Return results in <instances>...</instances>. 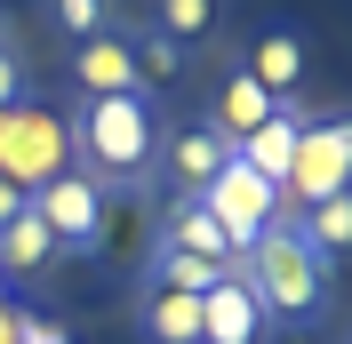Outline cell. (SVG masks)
Here are the masks:
<instances>
[{"mask_svg": "<svg viewBox=\"0 0 352 344\" xmlns=\"http://www.w3.org/2000/svg\"><path fill=\"white\" fill-rule=\"evenodd\" d=\"M160 96L129 88V96H72V169L104 200H144L153 193V152H160Z\"/></svg>", "mask_w": 352, "mask_h": 344, "instance_id": "cell-1", "label": "cell"}, {"mask_svg": "<svg viewBox=\"0 0 352 344\" xmlns=\"http://www.w3.org/2000/svg\"><path fill=\"white\" fill-rule=\"evenodd\" d=\"M232 280L256 297V312L272 328H305L329 304V264L296 240V224H272L264 240H248L241 257H232Z\"/></svg>", "mask_w": 352, "mask_h": 344, "instance_id": "cell-2", "label": "cell"}, {"mask_svg": "<svg viewBox=\"0 0 352 344\" xmlns=\"http://www.w3.org/2000/svg\"><path fill=\"white\" fill-rule=\"evenodd\" d=\"M329 193H352V120L329 112V120H305L296 152H288V176H280V216L312 208Z\"/></svg>", "mask_w": 352, "mask_h": 344, "instance_id": "cell-3", "label": "cell"}, {"mask_svg": "<svg viewBox=\"0 0 352 344\" xmlns=\"http://www.w3.org/2000/svg\"><path fill=\"white\" fill-rule=\"evenodd\" d=\"M24 208L48 224L56 257H96V248H104V233H112V200L96 193L80 169H65V176H48V184H32V193H24Z\"/></svg>", "mask_w": 352, "mask_h": 344, "instance_id": "cell-4", "label": "cell"}, {"mask_svg": "<svg viewBox=\"0 0 352 344\" xmlns=\"http://www.w3.org/2000/svg\"><path fill=\"white\" fill-rule=\"evenodd\" d=\"M65 169H72L65 112H41L32 96L0 112V176H8L16 193H32V184H48V176H65Z\"/></svg>", "mask_w": 352, "mask_h": 344, "instance_id": "cell-5", "label": "cell"}, {"mask_svg": "<svg viewBox=\"0 0 352 344\" xmlns=\"http://www.w3.org/2000/svg\"><path fill=\"white\" fill-rule=\"evenodd\" d=\"M192 200L224 224V240H232V248H248V240H264L272 224H280V184H264V176L248 169L241 152H232V160H224V169L208 176Z\"/></svg>", "mask_w": 352, "mask_h": 344, "instance_id": "cell-6", "label": "cell"}, {"mask_svg": "<svg viewBox=\"0 0 352 344\" xmlns=\"http://www.w3.org/2000/svg\"><path fill=\"white\" fill-rule=\"evenodd\" d=\"M232 160V144H224L208 120H184V129H160V152H153V184H168V200H192L208 176Z\"/></svg>", "mask_w": 352, "mask_h": 344, "instance_id": "cell-7", "label": "cell"}, {"mask_svg": "<svg viewBox=\"0 0 352 344\" xmlns=\"http://www.w3.org/2000/svg\"><path fill=\"white\" fill-rule=\"evenodd\" d=\"M65 72H72V96H129L136 80V56H129V32H96V41L65 48Z\"/></svg>", "mask_w": 352, "mask_h": 344, "instance_id": "cell-8", "label": "cell"}, {"mask_svg": "<svg viewBox=\"0 0 352 344\" xmlns=\"http://www.w3.org/2000/svg\"><path fill=\"white\" fill-rule=\"evenodd\" d=\"M256 336H272V321L256 312V297H248L241 280L224 272L208 297H200V344H256Z\"/></svg>", "mask_w": 352, "mask_h": 344, "instance_id": "cell-9", "label": "cell"}, {"mask_svg": "<svg viewBox=\"0 0 352 344\" xmlns=\"http://www.w3.org/2000/svg\"><path fill=\"white\" fill-rule=\"evenodd\" d=\"M305 120H312V112L296 105V96H280V105L264 112V129H256V136H241L232 152H241V160L264 176V184H280V176H288V152H296V136H305Z\"/></svg>", "mask_w": 352, "mask_h": 344, "instance_id": "cell-10", "label": "cell"}, {"mask_svg": "<svg viewBox=\"0 0 352 344\" xmlns=\"http://www.w3.org/2000/svg\"><path fill=\"white\" fill-rule=\"evenodd\" d=\"M153 240H160V248H184V257H208V264H224V272H232V257H241V248L224 240V224L200 208V200H168V216H160Z\"/></svg>", "mask_w": 352, "mask_h": 344, "instance_id": "cell-11", "label": "cell"}, {"mask_svg": "<svg viewBox=\"0 0 352 344\" xmlns=\"http://www.w3.org/2000/svg\"><path fill=\"white\" fill-rule=\"evenodd\" d=\"M264 112H272V96H264V88L248 80L241 65H232V72L217 80V105H208V129H217L224 144H241V136H256V129H264Z\"/></svg>", "mask_w": 352, "mask_h": 344, "instance_id": "cell-12", "label": "cell"}, {"mask_svg": "<svg viewBox=\"0 0 352 344\" xmlns=\"http://www.w3.org/2000/svg\"><path fill=\"white\" fill-rule=\"evenodd\" d=\"M241 72L280 105V96H296V80H305V41H296V32H264V41L241 56Z\"/></svg>", "mask_w": 352, "mask_h": 344, "instance_id": "cell-13", "label": "cell"}, {"mask_svg": "<svg viewBox=\"0 0 352 344\" xmlns=\"http://www.w3.org/2000/svg\"><path fill=\"white\" fill-rule=\"evenodd\" d=\"M280 224H296V240H305L320 264H336V257L352 248V193H329V200H312V208L280 216Z\"/></svg>", "mask_w": 352, "mask_h": 344, "instance_id": "cell-14", "label": "cell"}, {"mask_svg": "<svg viewBox=\"0 0 352 344\" xmlns=\"http://www.w3.org/2000/svg\"><path fill=\"white\" fill-rule=\"evenodd\" d=\"M224 280V264H208V257H184V248H144V288H160V297H208Z\"/></svg>", "mask_w": 352, "mask_h": 344, "instance_id": "cell-15", "label": "cell"}, {"mask_svg": "<svg viewBox=\"0 0 352 344\" xmlns=\"http://www.w3.org/2000/svg\"><path fill=\"white\" fill-rule=\"evenodd\" d=\"M48 264H56V240H48V224H41V216L24 208L8 233H0V280H16V288H24V280H41Z\"/></svg>", "mask_w": 352, "mask_h": 344, "instance_id": "cell-16", "label": "cell"}, {"mask_svg": "<svg viewBox=\"0 0 352 344\" xmlns=\"http://www.w3.org/2000/svg\"><path fill=\"white\" fill-rule=\"evenodd\" d=\"M41 17H48V32L65 48L96 41V32H120V8H104V0H41Z\"/></svg>", "mask_w": 352, "mask_h": 344, "instance_id": "cell-17", "label": "cell"}, {"mask_svg": "<svg viewBox=\"0 0 352 344\" xmlns=\"http://www.w3.org/2000/svg\"><path fill=\"white\" fill-rule=\"evenodd\" d=\"M144 344H200V297L144 288Z\"/></svg>", "mask_w": 352, "mask_h": 344, "instance_id": "cell-18", "label": "cell"}, {"mask_svg": "<svg viewBox=\"0 0 352 344\" xmlns=\"http://www.w3.org/2000/svg\"><path fill=\"white\" fill-rule=\"evenodd\" d=\"M129 56H136V80L153 88V96H160V88H176V80H184V65H192V48L160 41L153 24H144V32H129Z\"/></svg>", "mask_w": 352, "mask_h": 344, "instance_id": "cell-19", "label": "cell"}, {"mask_svg": "<svg viewBox=\"0 0 352 344\" xmlns=\"http://www.w3.org/2000/svg\"><path fill=\"white\" fill-rule=\"evenodd\" d=\"M217 17H224V0H153V32H160V41H176V48L208 41Z\"/></svg>", "mask_w": 352, "mask_h": 344, "instance_id": "cell-20", "label": "cell"}, {"mask_svg": "<svg viewBox=\"0 0 352 344\" xmlns=\"http://www.w3.org/2000/svg\"><path fill=\"white\" fill-rule=\"evenodd\" d=\"M8 105H24V56L8 48V32H0V112Z\"/></svg>", "mask_w": 352, "mask_h": 344, "instance_id": "cell-21", "label": "cell"}, {"mask_svg": "<svg viewBox=\"0 0 352 344\" xmlns=\"http://www.w3.org/2000/svg\"><path fill=\"white\" fill-rule=\"evenodd\" d=\"M104 8H120V0H104Z\"/></svg>", "mask_w": 352, "mask_h": 344, "instance_id": "cell-22", "label": "cell"}]
</instances>
